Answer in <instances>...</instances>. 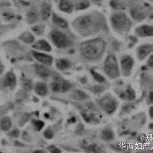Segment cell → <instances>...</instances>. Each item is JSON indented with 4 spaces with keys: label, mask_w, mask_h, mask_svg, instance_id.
Returning a JSON list of instances; mask_svg holds the SVG:
<instances>
[{
    "label": "cell",
    "mask_w": 153,
    "mask_h": 153,
    "mask_svg": "<svg viewBox=\"0 0 153 153\" xmlns=\"http://www.w3.org/2000/svg\"><path fill=\"white\" fill-rule=\"evenodd\" d=\"M146 102L149 105H153V90L150 91L147 94Z\"/></svg>",
    "instance_id": "cell-32"
},
{
    "label": "cell",
    "mask_w": 153,
    "mask_h": 153,
    "mask_svg": "<svg viewBox=\"0 0 153 153\" xmlns=\"http://www.w3.org/2000/svg\"><path fill=\"white\" fill-rule=\"evenodd\" d=\"M56 66L59 71H64L69 68L71 66V63L66 59H57L56 61Z\"/></svg>",
    "instance_id": "cell-22"
},
{
    "label": "cell",
    "mask_w": 153,
    "mask_h": 153,
    "mask_svg": "<svg viewBox=\"0 0 153 153\" xmlns=\"http://www.w3.org/2000/svg\"><path fill=\"white\" fill-rule=\"evenodd\" d=\"M35 91L38 95L45 96L48 93V87L44 83L39 82L35 85Z\"/></svg>",
    "instance_id": "cell-21"
},
{
    "label": "cell",
    "mask_w": 153,
    "mask_h": 153,
    "mask_svg": "<svg viewBox=\"0 0 153 153\" xmlns=\"http://www.w3.org/2000/svg\"><path fill=\"white\" fill-rule=\"evenodd\" d=\"M93 4L97 5H100L102 4V0H91Z\"/></svg>",
    "instance_id": "cell-38"
},
{
    "label": "cell",
    "mask_w": 153,
    "mask_h": 153,
    "mask_svg": "<svg viewBox=\"0 0 153 153\" xmlns=\"http://www.w3.org/2000/svg\"><path fill=\"white\" fill-rule=\"evenodd\" d=\"M111 7L115 11H122L124 7V4L123 0H110Z\"/></svg>",
    "instance_id": "cell-24"
},
{
    "label": "cell",
    "mask_w": 153,
    "mask_h": 153,
    "mask_svg": "<svg viewBox=\"0 0 153 153\" xmlns=\"http://www.w3.org/2000/svg\"><path fill=\"white\" fill-rule=\"evenodd\" d=\"M52 21L55 25L61 28H66L68 26V24L67 22L63 18L57 15L56 13H52Z\"/></svg>",
    "instance_id": "cell-17"
},
{
    "label": "cell",
    "mask_w": 153,
    "mask_h": 153,
    "mask_svg": "<svg viewBox=\"0 0 153 153\" xmlns=\"http://www.w3.org/2000/svg\"><path fill=\"white\" fill-rule=\"evenodd\" d=\"M47 149L49 151V152H51V153H58L61 152V151L60 150L59 148L54 146H49Z\"/></svg>",
    "instance_id": "cell-33"
},
{
    "label": "cell",
    "mask_w": 153,
    "mask_h": 153,
    "mask_svg": "<svg viewBox=\"0 0 153 153\" xmlns=\"http://www.w3.org/2000/svg\"><path fill=\"white\" fill-rule=\"evenodd\" d=\"M23 87L27 90H30L33 87L32 83L31 80L27 79H25L23 81Z\"/></svg>",
    "instance_id": "cell-30"
},
{
    "label": "cell",
    "mask_w": 153,
    "mask_h": 153,
    "mask_svg": "<svg viewBox=\"0 0 153 153\" xmlns=\"http://www.w3.org/2000/svg\"><path fill=\"white\" fill-rule=\"evenodd\" d=\"M4 87L10 89L14 88L16 85V77L13 72H8L5 74L2 81Z\"/></svg>",
    "instance_id": "cell-13"
},
{
    "label": "cell",
    "mask_w": 153,
    "mask_h": 153,
    "mask_svg": "<svg viewBox=\"0 0 153 153\" xmlns=\"http://www.w3.org/2000/svg\"><path fill=\"white\" fill-rule=\"evenodd\" d=\"M37 17V13L35 11H31L29 13L28 18L30 21L36 20Z\"/></svg>",
    "instance_id": "cell-34"
},
{
    "label": "cell",
    "mask_w": 153,
    "mask_h": 153,
    "mask_svg": "<svg viewBox=\"0 0 153 153\" xmlns=\"http://www.w3.org/2000/svg\"><path fill=\"white\" fill-rule=\"evenodd\" d=\"M32 48L36 50L42 51L50 52L52 50L51 46L49 43L44 39H40L33 43Z\"/></svg>",
    "instance_id": "cell-15"
},
{
    "label": "cell",
    "mask_w": 153,
    "mask_h": 153,
    "mask_svg": "<svg viewBox=\"0 0 153 153\" xmlns=\"http://www.w3.org/2000/svg\"><path fill=\"white\" fill-rule=\"evenodd\" d=\"M1 130L2 131H7L9 130L12 126V122L10 118L4 117L2 118L1 123Z\"/></svg>",
    "instance_id": "cell-23"
},
{
    "label": "cell",
    "mask_w": 153,
    "mask_h": 153,
    "mask_svg": "<svg viewBox=\"0 0 153 153\" xmlns=\"http://www.w3.org/2000/svg\"><path fill=\"white\" fill-rule=\"evenodd\" d=\"M34 152H37V153H39V152H40V153H45V151H44L43 150H36L35 151H34Z\"/></svg>",
    "instance_id": "cell-39"
},
{
    "label": "cell",
    "mask_w": 153,
    "mask_h": 153,
    "mask_svg": "<svg viewBox=\"0 0 153 153\" xmlns=\"http://www.w3.org/2000/svg\"><path fill=\"white\" fill-rule=\"evenodd\" d=\"M100 138L102 140L106 142H112L116 138L114 131L111 127H106L101 131Z\"/></svg>",
    "instance_id": "cell-12"
},
{
    "label": "cell",
    "mask_w": 153,
    "mask_h": 153,
    "mask_svg": "<svg viewBox=\"0 0 153 153\" xmlns=\"http://www.w3.org/2000/svg\"><path fill=\"white\" fill-rule=\"evenodd\" d=\"M50 38L56 46L59 48H66L72 44L67 34L60 30L54 29L50 33Z\"/></svg>",
    "instance_id": "cell-7"
},
{
    "label": "cell",
    "mask_w": 153,
    "mask_h": 153,
    "mask_svg": "<svg viewBox=\"0 0 153 153\" xmlns=\"http://www.w3.org/2000/svg\"><path fill=\"white\" fill-rule=\"evenodd\" d=\"M32 30L34 33L36 35H41L44 33L45 27L44 25H35L33 27Z\"/></svg>",
    "instance_id": "cell-27"
},
{
    "label": "cell",
    "mask_w": 153,
    "mask_h": 153,
    "mask_svg": "<svg viewBox=\"0 0 153 153\" xmlns=\"http://www.w3.org/2000/svg\"><path fill=\"white\" fill-rule=\"evenodd\" d=\"M72 97L76 100H85L88 98L87 94L81 91H74L72 94Z\"/></svg>",
    "instance_id": "cell-25"
},
{
    "label": "cell",
    "mask_w": 153,
    "mask_h": 153,
    "mask_svg": "<svg viewBox=\"0 0 153 153\" xmlns=\"http://www.w3.org/2000/svg\"><path fill=\"white\" fill-rule=\"evenodd\" d=\"M31 53L33 57L42 64L47 66H50L52 64L53 57L50 55L35 50L31 52Z\"/></svg>",
    "instance_id": "cell-11"
},
{
    "label": "cell",
    "mask_w": 153,
    "mask_h": 153,
    "mask_svg": "<svg viewBox=\"0 0 153 153\" xmlns=\"http://www.w3.org/2000/svg\"><path fill=\"white\" fill-rule=\"evenodd\" d=\"M60 9L67 13H71L73 10V5L69 0H60Z\"/></svg>",
    "instance_id": "cell-19"
},
{
    "label": "cell",
    "mask_w": 153,
    "mask_h": 153,
    "mask_svg": "<svg viewBox=\"0 0 153 153\" xmlns=\"http://www.w3.org/2000/svg\"><path fill=\"white\" fill-rule=\"evenodd\" d=\"M147 66L151 68H153V53L147 58Z\"/></svg>",
    "instance_id": "cell-35"
},
{
    "label": "cell",
    "mask_w": 153,
    "mask_h": 153,
    "mask_svg": "<svg viewBox=\"0 0 153 153\" xmlns=\"http://www.w3.org/2000/svg\"><path fill=\"white\" fill-rule=\"evenodd\" d=\"M72 26L79 35L89 36L97 35L107 29L104 16L98 12H92L76 17L72 22Z\"/></svg>",
    "instance_id": "cell-1"
},
{
    "label": "cell",
    "mask_w": 153,
    "mask_h": 153,
    "mask_svg": "<svg viewBox=\"0 0 153 153\" xmlns=\"http://www.w3.org/2000/svg\"><path fill=\"white\" fill-rule=\"evenodd\" d=\"M110 23L114 31L121 36L126 34L132 25L131 18L122 11H116L111 13Z\"/></svg>",
    "instance_id": "cell-3"
},
{
    "label": "cell",
    "mask_w": 153,
    "mask_h": 153,
    "mask_svg": "<svg viewBox=\"0 0 153 153\" xmlns=\"http://www.w3.org/2000/svg\"><path fill=\"white\" fill-rule=\"evenodd\" d=\"M44 135L45 138L50 139L53 138V137H54V133L53 132L51 129L48 128L45 131Z\"/></svg>",
    "instance_id": "cell-31"
},
{
    "label": "cell",
    "mask_w": 153,
    "mask_h": 153,
    "mask_svg": "<svg viewBox=\"0 0 153 153\" xmlns=\"http://www.w3.org/2000/svg\"><path fill=\"white\" fill-rule=\"evenodd\" d=\"M89 2L87 0H83L80 2H79L76 5V8L78 9H83L87 8L89 6Z\"/></svg>",
    "instance_id": "cell-29"
},
{
    "label": "cell",
    "mask_w": 153,
    "mask_h": 153,
    "mask_svg": "<svg viewBox=\"0 0 153 153\" xmlns=\"http://www.w3.org/2000/svg\"><path fill=\"white\" fill-rule=\"evenodd\" d=\"M103 70L105 75L111 80H116L121 76L119 59L114 54L107 56L103 64Z\"/></svg>",
    "instance_id": "cell-4"
},
{
    "label": "cell",
    "mask_w": 153,
    "mask_h": 153,
    "mask_svg": "<svg viewBox=\"0 0 153 153\" xmlns=\"http://www.w3.org/2000/svg\"><path fill=\"white\" fill-rule=\"evenodd\" d=\"M123 96L124 99L128 102H132L135 100L136 98L135 91L131 86H127L123 91Z\"/></svg>",
    "instance_id": "cell-18"
},
{
    "label": "cell",
    "mask_w": 153,
    "mask_h": 153,
    "mask_svg": "<svg viewBox=\"0 0 153 153\" xmlns=\"http://www.w3.org/2000/svg\"><path fill=\"white\" fill-rule=\"evenodd\" d=\"M91 73L93 79H94L95 80L98 82L100 83H102L106 81V79L104 76L95 71L94 70L91 69Z\"/></svg>",
    "instance_id": "cell-26"
},
{
    "label": "cell",
    "mask_w": 153,
    "mask_h": 153,
    "mask_svg": "<svg viewBox=\"0 0 153 153\" xmlns=\"http://www.w3.org/2000/svg\"><path fill=\"white\" fill-rule=\"evenodd\" d=\"M19 134H20V131L18 129H14L10 133V135L13 137H17L19 136Z\"/></svg>",
    "instance_id": "cell-36"
},
{
    "label": "cell",
    "mask_w": 153,
    "mask_h": 153,
    "mask_svg": "<svg viewBox=\"0 0 153 153\" xmlns=\"http://www.w3.org/2000/svg\"><path fill=\"white\" fill-rule=\"evenodd\" d=\"M153 53V44L145 43L141 45L136 50V57L140 61L147 59Z\"/></svg>",
    "instance_id": "cell-9"
},
{
    "label": "cell",
    "mask_w": 153,
    "mask_h": 153,
    "mask_svg": "<svg viewBox=\"0 0 153 153\" xmlns=\"http://www.w3.org/2000/svg\"><path fill=\"white\" fill-rule=\"evenodd\" d=\"M97 103L100 109L108 115L114 114L120 107L119 100L111 93L102 96L98 100Z\"/></svg>",
    "instance_id": "cell-5"
},
{
    "label": "cell",
    "mask_w": 153,
    "mask_h": 153,
    "mask_svg": "<svg viewBox=\"0 0 153 153\" xmlns=\"http://www.w3.org/2000/svg\"><path fill=\"white\" fill-rule=\"evenodd\" d=\"M19 39L22 42L28 44H32L35 40V37L33 34L29 31H26L22 33L19 36Z\"/></svg>",
    "instance_id": "cell-20"
},
{
    "label": "cell",
    "mask_w": 153,
    "mask_h": 153,
    "mask_svg": "<svg viewBox=\"0 0 153 153\" xmlns=\"http://www.w3.org/2000/svg\"><path fill=\"white\" fill-rule=\"evenodd\" d=\"M72 84L59 75H55L51 82V89L55 92H65L71 88Z\"/></svg>",
    "instance_id": "cell-8"
},
{
    "label": "cell",
    "mask_w": 153,
    "mask_h": 153,
    "mask_svg": "<svg viewBox=\"0 0 153 153\" xmlns=\"http://www.w3.org/2000/svg\"><path fill=\"white\" fill-rule=\"evenodd\" d=\"M32 123L36 130L40 131L44 126V123L40 120H35L33 121Z\"/></svg>",
    "instance_id": "cell-28"
},
{
    "label": "cell",
    "mask_w": 153,
    "mask_h": 153,
    "mask_svg": "<svg viewBox=\"0 0 153 153\" xmlns=\"http://www.w3.org/2000/svg\"><path fill=\"white\" fill-rule=\"evenodd\" d=\"M148 114L150 118L153 122V105H151L148 110Z\"/></svg>",
    "instance_id": "cell-37"
},
{
    "label": "cell",
    "mask_w": 153,
    "mask_h": 153,
    "mask_svg": "<svg viewBox=\"0 0 153 153\" xmlns=\"http://www.w3.org/2000/svg\"><path fill=\"white\" fill-rule=\"evenodd\" d=\"M131 18L134 20L142 21L146 17V13L144 9L141 7H135L131 9Z\"/></svg>",
    "instance_id": "cell-14"
},
{
    "label": "cell",
    "mask_w": 153,
    "mask_h": 153,
    "mask_svg": "<svg viewBox=\"0 0 153 153\" xmlns=\"http://www.w3.org/2000/svg\"><path fill=\"white\" fill-rule=\"evenodd\" d=\"M106 48V42L100 37L86 40L81 42L79 47L81 56L90 62H97L102 59Z\"/></svg>",
    "instance_id": "cell-2"
},
{
    "label": "cell",
    "mask_w": 153,
    "mask_h": 153,
    "mask_svg": "<svg viewBox=\"0 0 153 153\" xmlns=\"http://www.w3.org/2000/svg\"><path fill=\"white\" fill-rule=\"evenodd\" d=\"M35 68L36 73L41 78H48L50 75V70L44 65L36 64Z\"/></svg>",
    "instance_id": "cell-16"
},
{
    "label": "cell",
    "mask_w": 153,
    "mask_h": 153,
    "mask_svg": "<svg viewBox=\"0 0 153 153\" xmlns=\"http://www.w3.org/2000/svg\"><path fill=\"white\" fill-rule=\"evenodd\" d=\"M121 76L128 78L131 75L135 65V61L131 55L123 54L119 58Z\"/></svg>",
    "instance_id": "cell-6"
},
{
    "label": "cell",
    "mask_w": 153,
    "mask_h": 153,
    "mask_svg": "<svg viewBox=\"0 0 153 153\" xmlns=\"http://www.w3.org/2000/svg\"><path fill=\"white\" fill-rule=\"evenodd\" d=\"M135 33L140 37H149L153 36V26L149 24H143L135 28Z\"/></svg>",
    "instance_id": "cell-10"
}]
</instances>
